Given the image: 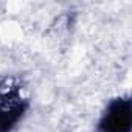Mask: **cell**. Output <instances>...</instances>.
I'll return each mask as SVG.
<instances>
[{
  "label": "cell",
  "instance_id": "obj_1",
  "mask_svg": "<svg viewBox=\"0 0 132 132\" xmlns=\"http://www.w3.org/2000/svg\"><path fill=\"white\" fill-rule=\"evenodd\" d=\"M132 103L129 96H118L106 107L96 132H130Z\"/></svg>",
  "mask_w": 132,
  "mask_h": 132
},
{
  "label": "cell",
  "instance_id": "obj_2",
  "mask_svg": "<svg viewBox=\"0 0 132 132\" xmlns=\"http://www.w3.org/2000/svg\"><path fill=\"white\" fill-rule=\"evenodd\" d=\"M28 103L13 87L0 95V132H11L22 120Z\"/></svg>",
  "mask_w": 132,
  "mask_h": 132
}]
</instances>
